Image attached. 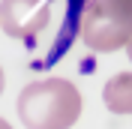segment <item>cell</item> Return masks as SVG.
I'll return each instance as SVG.
<instances>
[{
  "instance_id": "6da1fadb",
  "label": "cell",
  "mask_w": 132,
  "mask_h": 129,
  "mask_svg": "<svg viewBox=\"0 0 132 129\" xmlns=\"http://www.w3.org/2000/svg\"><path fill=\"white\" fill-rule=\"evenodd\" d=\"M18 117L27 129H72L81 117V93L66 78H42L18 93Z\"/></svg>"
},
{
  "instance_id": "7a4b0ae2",
  "label": "cell",
  "mask_w": 132,
  "mask_h": 129,
  "mask_svg": "<svg viewBox=\"0 0 132 129\" xmlns=\"http://www.w3.org/2000/svg\"><path fill=\"white\" fill-rule=\"evenodd\" d=\"M132 33V3L126 0H87L81 12V39L93 51H117Z\"/></svg>"
},
{
  "instance_id": "3957f363",
  "label": "cell",
  "mask_w": 132,
  "mask_h": 129,
  "mask_svg": "<svg viewBox=\"0 0 132 129\" xmlns=\"http://www.w3.org/2000/svg\"><path fill=\"white\" fill-rule=\"evenodd\" d=\"M51 21V9L45 0H0V27L6 36L30 39L42 33Z\"/></svg>"
},
{
  "instance_id": "277c9868",
  "label": "cell",
  "mask_w": 132,
  "mask_h": 129,
  "mask_svg": "<svg viewBox=\"0 0 132 129\" xmlns=\"http://www.w3.org/2000/svg\"><path fill=\"white\" fill-rule=\"evenodd\" d=\"M105 108L111 114H132V72H117L105 81L102 90Z\"/></svg>"
},
{
  "instance_id": "5b68a950",
  "label": "cell",
  "mask_w": 132,
  "mask_h": 129,
  "mask_svg": "<svg viewBox=\"0 0 132 129\" xmlns=\"http://www.w3.org/2000/svg\"><path fill=\"white\" fill-rule=\"evenodd\" d=\"M126 51H129V60H132V33H129V42H126Z\"/></svg>"
},
{
  "instance_id": "8992f818",
  "label": "cell",
  "mask_w": 132,
  "mask_h": 129,
  "mask_svg": "<svg viewBox=\"0 0 132 129\" xmlns=\"http://www.w3.org/2000/svg\"><path fill=\"white\" fill-rule=\"evenodd\" d=\"M0 129H12V126H9V123L3 120V117H0Z\"/></svg>"
},
{
  "instance_id": "52a82bcc",
  "label": "cell",
  "mask_w": 132,
  "mask_h": 129,
  "mask_svg": "<svg viewBox=\"0 0 132 129\" xmlns=\"http://www.w3.org/2000/svg\"><path fill=\"white\" fill-rule=\"evenodd\" d=\"M0 93H3V69H0Z\"/></svg>"
},
{
  "instance_id": "ba28073f",
  "label": "cell",
  "mask_w": 132,
  "mask_h": 129,
  "mask_svg": "<svg viewBox=\"0 0 132 129\" xmlns=\"http://www.w3.org/2000/svg\"><path fill=\"white\" fill-rule=\"evenodd\" d=\"M126 3H132V0H126Z\"/></svg>"
}]
</instances>
